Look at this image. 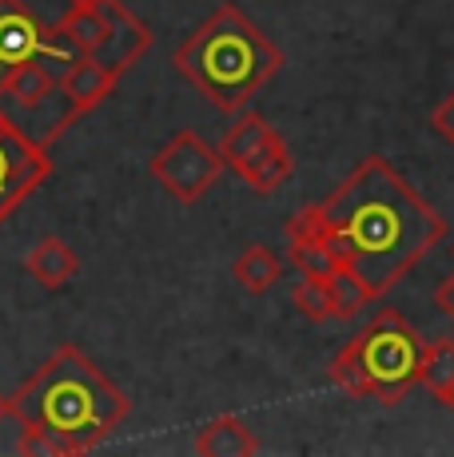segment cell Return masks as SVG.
Segmentation results:
<instances>
[{"label":"cell","mask_w":454,"mask_h":457,"mask_svg":"<svg viewBox=\"0 0 454 457\" xmlns=\"http://www.w3.org/2000/svg\"><path fill=\"white\" fill-rule=\"evenodd\" d=\"M147 171L156 175V183H160L176 204L191 207V204H199L215 183H220L227 163H223L220 147H212L199 131L183 128L152 155V160H147Z\"/></svg>","instance_id":"obj_6"},{"label":"cell","mask_w":454,"mask_h":457,"mask_svg":"<svg viewBox=\"0 0 454 457\" xmlns=\"http://www.w3.org/2000/svg\"><path fill=\"white\" fill-rule=\"evenodd\" d=\"M24 267H29V275L37 278L45 291H60V287H68L76 278L80 259H76V251L68 247L64 239H52V235H45V239L29 251Z\"/></svg>","instance_id":"obj_13"},{"label":"cell","mask_w":454,"mask_h":457,"mask_svg":"<svg viewBox=\"0 0 454 457\" xmlns=\"http://www.w3.org/2000/svg\"><path fill=\"white\" fill-rule=\"evenodd\" d=\"M272 136H275V128L267 124L264 116H256V112H248V116H240L231 128L223 131V139H220V155H223V163L235 171V167H240L243 160H248V155L256 152V147H264Z\"/></svg>","instance_id":"obj_15"},{"label":"cell","mask_w":454,"mask_h":457,"mask_svg":"<svg viewBox=\"0 0 454 457\" xmlns=\"http://www.w3.org/2000/svg\"><path fill=\"white\" fill-rule=\"evenodd\" d=\"M132 414V398L84 350L60 346L8 398V418L40 429L60 453H88Z\"/></svg>","instance_id":"obj_2"},{"label":"cell","mask_w":454,"mask_h":457,"mask_svg":"<svg viewBox=\"0 0 454 457\" xmlns=\"http://www.w3.org/2000/svg\"><path fill=\"white\" fill-rule=\"evenodd\" d=\"M60 68L64 64L52 56H29V60H21V64L4 68V80H0V112H4L8 120L45 116L48 139L68 131L80 116H76L72 104L60 92Z\"/></svg>","instance_id":"obj_5"},{"label":"cell","mask_w":454,"mask_h":457,"mask_svg":"<svg viewBox=\"0 0 454 457\" xmlns=\"http://www.w3.org/2000/svg\"><path fill=\"white\" fill-rule=\"evenodd\" d=\"M4 418H8V398L0 394V421H4Z\"/></svg>","instance_id":"obj_21"},{"label":"cell","mask_w":454,"mask_h":457,"mask_svg":"<svg viewBox=\"0 0 454 457\" xmlns=\"http://www.w3.org/2000/svg\"><path fill=\"white\" fill-rule=\"evenodd\" d=\"M235 175H240L251 191H259V195H275L295 175V160H291V152H287V139L275 131L264 147H256L248 160L235 167Z\"/></svg>","instance_id":"obj_11"},{"label":"cell","mask_w":454,"mask_h":457,"mask_svg":"<svg viewBox=\"0 0 454 457\" xmlns=\"http://www.w3.org/2000/svg\"><path fill=\"white\" fill-rule=\"evenodd\" d=\"M4 4H21V0H4Z\"/></svg>","instance_id":"obj_23"},{"label":"cell","mask_w":454,"mask_h":457,"mask_svg":"<svg viewBox=\"0 0 454 457\" xmlns=\"http://www.w3.org/2000/svg\"><path fill=\"white\" fill-rule=\"evenodd\" d=\"M434 303H439V311L454 322V270L439 283V291H434Z\"/></svg>","instance_id":"obj_20"},{"label":"cell","mask_w":454,"mask_h":457,"mask_svg":"<svg viewBox=\"0 0 454 457\" xmlns=\"http://www.w3.org/2000/svg\"><path fill=\"white\" fill-rule=\"evenodd\" d=\"M327 291H331V311H335V319H343V322L359 319L363 306L374 303L371 291L363 287V278L355 275L351 267H339L335 275L327 278Z\"/></svg>","instance_id":"obj_17"},{"label":"cell","mask_w":454,"mask_h":457,"mask_svg":"<svg viewBox=\"0 0 454 457\" xmlns=\"http://www.w3.org/2000/svg\"><path fill=\"white\" fill-rule=\"evenodd\" d=\"M442 406H447V410H450V414H454V390H450V398H447V402H442Z\"/></svg>","instance_id":"obj_22"},{"label":"cell","mask_w":454,"mask_h":457,"mask_svg":"<svg viewBox=\"0 0 454 457\" xmlns=\"http://www.w3.org/2000/svg\"><path fill=\"white\" fill-rule=\"evenodd\" d=\"M291 223L343 254L374 303L447 239V219L383 155H366L323 204L303 207Z\"/></svg>","instance_id":"obj_1"},{"label":"cell","mask_w":454,"mask_h":457,"mask_svg":"<svg viewBox=\"0 0 454 457\" xmlns=\"http://www.w3.org/2000/svg\"><path fill=\"white\" fill-rule=\"evenodd\" d=\"M450 254H454V243H450Z\"/></svg>","instance_id":"obj_25"},{"label":"cell","mask_w":454,"mask_h":457,"mask_svg":"<svg viewBox=\"0 0 454 457\" xmlns=\"http://www.w3.org/2000/svg\"><path fill=\"white\" fill-rule=\"evenodd\" d=\"M291 306L311 322L335 319V311H331V291H327V283H319V278H299V287L291 291Z\"/></svg>","instance_id":"obj_18"},{"label":"cell","mask_w":454,"mask_h":457,"mask_svg":"<svg viewBox=\"0 0 454 457\" xmlns=\"http://www.w3.org/2000/svg\"><path fill=\"white\" fill-rule=\"evenodd\" d=\"M287 262L299 270V278H319V283H327L339 267H351L327 239H319L315 231L291 223V219H287Z\"/></svg>","instance_id":"obj_10"},{"label":"cell","mask_w":454,"mask_h":457,"mask_svg":"<svg viewBox=\"0 0 454 457\" xmlns=\"http://www.w3.org/2000/svg\"><path fill=\"white\" fill-rule=\"evenodd\" d=\"M0 80H4V64H0Z\"/></svg>","instance_id":"obj_24"},{"label":"cell","mask_w":454,"mask_h":457,"mask_svg":"<svg viewBox=\"0 0 454 457\" xmlns=\"http://www.w3.org/2000/svg\"><path fill=\"white\" fill-rule=\"evenodd\" d=\"M176 72L223 116L267 87L283 68V48L256 29L240 4H220L188 40L172 52Z\"/></svg>","instance_id":"obj_3"},{"label":"cell","mask_w":454,"mask_h":457,"mask_svg":"<svg viewBox=\"0 0 454 457\" xmlns=\"http://www.w3.org/2000/svg\"><path fill=\"white\" fill-rule=\"evenodd\" d=\"M231 278L248 295H267L279 278H283V259H279L272 247H264V243H251V247L231 262Z\"/></svg>","instance_id":"obj_14"},{"label":"cell","mask_w":454,"mask_h":457,"mask_svg":"<svg viewBox=\"0 0 454 457\" xmlns=\"http://www.w3.org/2000/svg\"><path fill=\"white\" fill-rule=\"evenodd\" d=\"M52 175V155L45 144L21 131L0 112V223L21 211V204Z\"/></svg>","instance_id":"obj_7"},{"label":"cell","mask_w":454,"mask_h":457,"mask_svg":"<svg viewBox=\"0 0 454 457\" xmlns=\"http://www.w3.org/2000/svg\"><path fill=\"white\" fill-rule=\"evenodd\" d=\"M431 128L439 131V136H442V139H447V144L454 147V92H450L447 100L439 104V108L431 112Z\"/></svg>","instance_id":"obj_19"},{"label":"cell","mask_w":454,"mask_h":457,"mask_svg":"<svg viewBox=\"0 0 454 457\" xmlns=\"http://www.w3.org/2000/svg\"><path fill=\"white\" fill-rule=\"evenodd\" d=\"M108 12H112V32L100 48L92 52L96 64H104L112 76H124L128 68H136L139 60L147 56L152 48V29L124 4V0H108Z\"/></svg>","instance_id":"obj_8"},{"label":"cell","mask_w":454,"mask_h":457,"mask_svg":"<svg viewBox=\"0 0 454 457\" xmlns=\"http://www.w3.org/2000/svg\"><path fill=\"white\" fill-rule=\"evenodd\" d=\"M426 342L403 319V311L383 306L371 327L355 334L327 366V378L351 398H374L383 406H399L410 386H418V358Z\"/></svg>","instance_id":"obj_4"},{"label":"cell","mask_w":454,"mask_h":457,"mask_svg":"<svg viewBox=\"0 0 454 457\" xmlns=\"http://www.w3.org/2000/svg\"><path fill=\"white\" fill-rule=\"evenodd\" d=\"M116 84H120V76H112L108 68L96 64L92 56H76L60 68V92H64V100L72 104L76 116L100 108V104L116 92Z\"/></svg>","instance_id":"obj_9"},{"label":"cell","mask_w":454,"mask_h":457,"mask_svg":"<svg viewBox=\"0 0 454 457\" xmlns=\"http://www.w3.org/2000/svg\"><path fill=\"white\" fill-rule=\"evenodd\" d=\"M196 453H204V457H251V453H259V437L243 418L220 414V418L207 421V426H199Z\"/></svg>","instance_id":"obj_12"},{"label":"cell","mask_w":454,"mask_h":457,"mask_svg":"<svg viewBox=\"0 0 454 457\" xmlns=\"http://www.w3.org/2000/svg\"><path fill=\"white\" fill-rule=\"evenodd\" d=\"M418 386H426L439 402L450 398V390H454V338H439V342H431V346H423V358H418Z\"/></svg>","instance_id":"obj_16"}]
</instances>
